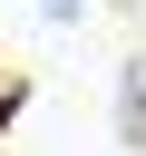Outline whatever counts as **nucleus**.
Returning <instances> with one entry per match:
<instances>
[{"instance_id":"obj_1","label":"nucleus","mask_w":146,"mask_h":156,"mask_svg":"<svg viewBox=\"0 0 146 156\" xmlns=\"http://www.w3.org/2000/svg\"><path fill=\"white\" fill-rule=\"evenodd\" d=\"M39 10H49V20H78V10H88V0H39Z\"/></svg>"}]
</instances>
